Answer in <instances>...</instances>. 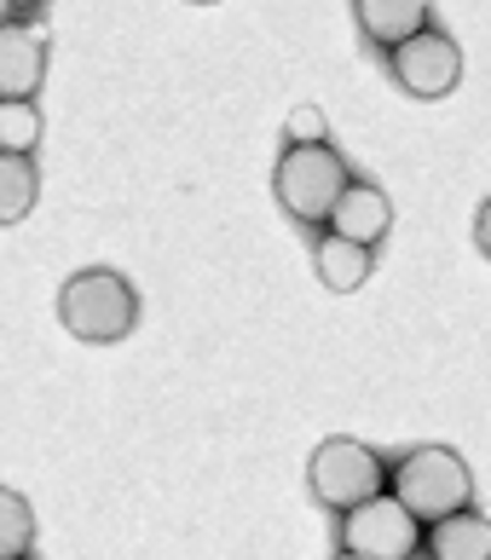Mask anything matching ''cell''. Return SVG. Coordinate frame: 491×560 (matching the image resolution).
<instances>
[{"instance_id":"cell-15","label":"cell","mask_w":491,"mask_h":560,"mask_svg":"<svg viewBox=\"0 0 491 560\" xmlns=\"http://www.w3.org/2000/svg\"><path fill=\"white\" fill-rule=\"evenodd\" d=\"M283 139L290 144H330V121H324L318 105H295L290 121H283Z\"/></svg>"},{"instance_id":"cell-18","label":"cell","mask_w":491,"mask_h":560,"mask_svg":"<svg viewBox=\"0 0 491 560\" xmlns=\"http://www.w3.org/2000/svg\"><path fill=\"white\" fill-rule=\"evenodd\" d=\"M336 560H359V555H347V549H341V555H336Z\"/></svg>"},{"instance_id":"cell-9","label":"cell","mask_w":491,"mask_h":560,"mask_svg":"<svg viewBox=\"0 0 491 560\" xmlns=\"http://www.w3.org/2000/svg\"><path fill=\"white\" fill-rule=\"evenodd\" d=\"M428 12H434V0H353V18L359 30L376 40V47H405L411 35L428 30Z\"/></svg>"},{"instance_id":"cell-5","label":"cell","mask_w":491,"mask_h":560,"mask_svg":"<svg viewBox=\"0 0 491 560\" xmlns=\"http://www.w3.org/2000/svg\"><path fill=\"white\" fill-rule=\"evenodd\" d=\"M341 549L359 560H411L422 549V526L399 497H371V503L347 509L341 521Z\"/></svg>"},{"instance_id":"cell-10","label":"cell","mask_w":491,"mask_h":560,"mask_svg":"<svg viewBox=\"0 0 491 560\" xmlns=\"http://www.w3.org/2000/svg\"><path fill=\"white\" fill-rule=\"evenodd\" d=\"M313 266H318V283L336 289V295H353V289H364V278H371L376 255L364 243H347L336 232H324L318 248H313Z\"/></svg>"},{"instance_id":"cell-8","label":"cell","mask_w":491,"mask_h":560,"mask_svg":"<svg viewBox=\"0 0 491 560\" xmlns=\"http://www.w3.org/2000/svg\"><path fill=\"white\" fill-rule=\"evenodd\" d=\"M387 225H394V202L382 197V185H371V179H353L341 191V202H336V214H330V232L336 237H347V243H382L387 237Z\"/></svg>"},{"instance_id":"cell-4","label":"cell","mask_w":491,"mask_h":560,"mask_svg":"<svg viewBox=\"0 0 491 560\" xmlns=\"http://www.w3.org/2000/svg\"><path fill=\"white\" fill-rule=\"evenodd\" d=\"M306 480H313L318 503H330V509L347 514V509L382 497L387 468H382V456L371 445H359V440H324L313 456H306Z\"/></svg>"},{"instance_id":"cell-1","label":"cell","mask_w":491,"mask_h":560,"mask_svg":"<svg viewBox=\"0 0 491 560\" xmlns=\"http://www.w3.org/2000/svg\"><path fill=\"white\" fill-rule=\"evenodd\" d=\"M58 318H65L70 336L105 347V341L133 336L139 295L121 272H110V266H87V272H75L65 289H58Z\"/></svg>"},{"instance_id":"cell-17","label":"cell","mask_w":491,"mask_h":560,"mask_svg":"<svg viewBox=\"0 0 491 560\" xmlns=\"http://www.w3.org/2000/svg\"><path fill=\"white\" fill-rule=\"evenodd\" d=\"M7 7H12V12H24V18H30V12H40V7H47V0H7Z\"/></svg>"},{"instance_id":"cell-13","label":"cell","mask_w":491,"mask_h":560,"mask_svg":"<svg viewBox=\"0 0 491 560\" xmlns=\"http://www.w3.org/2000/svg\"><path fill=\"white\" fill-rule=\"evenodd\" d=\"M30 537H35V514H30V503H24L17 491L0 486V560H24Z\"/></svg>"},{"instance_id":"cell-3","label":"cell","mask_w":491,"mask_h":560,"mask_svg":"<svg viewBox=\"0 0 491 560\" xmlns=\"http://www.w3.org/2000/svg\"><path fill=\"white\" fill-rule=\"evenodd\" d=\"M278 202L290 209L295 220H330L336 214V202L341 191L353 185V174H347V162L341 151H330V144H290V151L278 156Z\"/></svg>"},{"instance_id":"cell-2","label":"cell","mask_w":491,"mask_h":560,"mask_svg":"<svg viewBox=\"0 0 491 560\" xmlns=\"http://www.w3.org/2000/svg\"><path fill=\"white\" fill-rule=\"evenodd\" d=\"M387 480H394V497L417 521H452L475 497V474H468V463L452 445H417Z\"/></svg>"},{"instance_id":"cell-16","label":"cell","mask_w":491,"mask_h":560,"mask_svg":"<svg viewBox=\"0 0 491 560\" xmlns=\"http://www.w3.org/2000/svg\"><path fill=\"white\" fill-rule=\"evenodd\" d=\"M475 243H480V255L491 260V197H486V209H480V220H475Z\"/></svg>"},{"instance_id":"cell-6","label":"cell","mask_w":491,"mask_h":560,"mask_svg":"<svg viewBox=\"0 0 491 560\" xmlns=\"http://www.w3.org/2000/svg\"><path fill=\"white\" fill-rule=\"evenodd\" d=\"M387 65H394V81L411 98H445V93H457V81H463V47L440 30H422V35L405 40V47L387 52Z\"/></svg>"},{"instance_id":"cell-19","label":"cell","mask_w":491,"mask_h":560,"mask_svg":"<svg viewBox=\"0 0 491 560\" xmlns=\"http://www.w3.org/2000/svg\"><path fill=\"white\" fill-rule=\"evenodd\" d=\"M197 7H209V0H197Z\"/></svg>"},{"instance_id":"cell-7","label":"cell","mask_w":491,"mask_h":560,"mask_svg":"<svg viewBox=\"0 0 491 560\" xmlns=\"http://www.w3.org/2000/svg\"><path fill=\"white\" fill-rule=\"evenodd\" d=\"M47 75V30L24 24H0V105H30Z\"/></svg>"},{"instance_id":"cell-14","label":"cell","mask_w":491,"mask_h":560,"mask_svg":"<svg viewBox=\"0 0 491 560\" xmlns=\"http://www.w3.org/2000/svg\"><path fill=\"white\" fill-rule=\"evenodd\" d=\"M40 144V110L35 105H0V151L30 156Z\"/></svg>"},{"instance_id":"cell-12","label":"cell","mask_w":491,"mask_h":560,"mask_svg":"<svg viewBox=\"0 0 491 560\" xmlns=\"http://www.w3.org/2000/svg\"><path fill=\"white\" fill-rule=\"evenodd\" d=\"M35 191H40L35 162L0 151V225H17V220H24V214L35 209Z\"/></svg>"},{"instance_id":"cell-11","label":"cell","mask_w":491,"mask_h":560,"mask_svg":"<svg viewBox=\"0 0 491 560\" xmlns=\"http://www.w3.org/2000/svg\"><path fill=\"white\" fill-rule=\"evenodd\" d=\"M428 555L434 560H491V521L480 509H463V514H452V521H434Z\"/></svg>"}]
</instances>
